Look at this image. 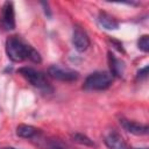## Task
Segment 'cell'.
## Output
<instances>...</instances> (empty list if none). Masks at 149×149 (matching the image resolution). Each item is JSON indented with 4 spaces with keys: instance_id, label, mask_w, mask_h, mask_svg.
Listing matches in <instances>:
<instances>
[{
    "instance_id": "277c9868",
    "label": "cell",
    "mask_w": 149,
    "mask_h": 149,
    "mask_svg": "<svg viewBox=\"0 0 149 149\" xmlns=\"http://www.w3.org/2000/svg\"><path fill=\"white\" fill-rule=\"evenodd\" d=\"M0 28L3 31H10L15 28V10L10 1H6L0 9Z\"/></svg>"
},
{
    "instance_id": "8fae6325",
    "label": "cell",
    "mask_w": 149,
    "mask_h": 149,
    "mask_svg": "<svg viewBox=\"0 0 149 149\" xmlns=\"http://www.w3.org/2000/svg\"><path fill=\"white\" fill-rule=\"evenodd\" d=\"M38 133V129L30 125H19L16 128V135L23 139H31Z\"/></svg>"
},
{
    "instance_id": "3957f363",
    "label": "cell",
    "mask_w": 149,
    "mask_h": 149,
    "mask_svg": "<svg viewBox=\"0 0 149 149\" xmlns=\"http://www.w3.org/2000/svg\"><path fill=\"white\" fill-rule=\"evenodd\" d=\"M113 74L107 71H97L87 76L84 81V88L88 91H102L111 86Z\"/></svg>"
},
{
    "instance_id": "9a60e30c",
    "label": "cell",
    "mask_w": 149,
    "mask_h": 149,
    "mask_svg": "<svg viewBox=\"0 0 149 149\" xmlns=\"http://www.w3.org/2000/svg\"><path fill=\"white\" fill-rule=\"evenodd\" d=\"M50 149H63V148H61V147H58V146H52Z\"/></svg>"
},
{
    "instance_id": "52a82bcc",
    "label": "cell",
    "mask_w": 149,
    "mask_h": 149,
    "mask_svg": "<svg viewBox=\"0 0 149 149\" xmlns=\"http://www.w3.org/2000/svg\"><path fill=\"white\" fill-rule=\"evenodd\" d=\"M104 141L108 149H130L126 143V141L122 139V136L115 130L108 132L105 135Z\"/></svg>"
},
{
    "instance_id": "ba28073f",
    "label": "cell",
    "mask_w": 149,
    "mask_h": 149,
    "mask_svg": "<svg viewBox=\"0 0 149 149\" xmlns=\"http://www.w3.org/2000/svg\"><path fill=\"white\" fill-rule=\"evenodd\" d=\"M120 125L125 130H127L134 135H146L149 129L147 125H142L136 121H130V120H126V119H121Z\"/></svg>"
},
{
    "instance_id": "9c48e42d",
    "label": "cell",
    "mask_w": 149,
    "mask_h": 149,
    "mask_svg": "<svg viewBox=\"0 0 149 149\" xmlns=\"http://www.w3.org/2000/svg\"><path fill=\"white\" fill-rule=\"evenodd\" d=\"M98 21H99L100 26L104 27V28L107 29V30H115V29L119 28V22H118V20H116L114 16L109 15L108 13L101 12V13L99 14V16H98Z\"/></svg>"
},
{
    "instance_id": "e0dca14e",
    "label": "cell",
    "mask_w": 149,
    "mask_h": 149,
    "mask_svg": "<svg viewBox=\"0 0 149 149\" xmlns=\"http://www.w3.org/2000/svg\"><path fill=\"white\" fill-rule=\"evenodd\" d=\"M139 149H147V148H139Z\"/></svg>"
},
{
    "instance_id": "6da1fadb",
    "label": "cell",
    "mask_w": 149,
    "mask_h": 149,
    "mask_svg": "<svg viewBox=\"0 0 149 149\" xmlns=\"http://www.w3.org/2000/svg\"><path fill=\"white\" fill-rule=\"evenodd\" d=\"M6 52L10 61L13 62H22L24 59H29L34 63H41L40 54L28 43H26L21 37L13 35L9 36L6 41Z\"/></svg>"
},
{
    "instance_id": "5bb4252c",
    "label": "cell",
    "mask_w": 149,
    "mask_h": 149,
    "mask_svg": "<svg viewBox=\"0 0 149 149\" xmlns=\"http://www.w3.org/2000/svg\"><path fill=\"white\" fill-rule=\"evenodd\" d=\"M148 72V66H146V68H143L142 70H140L139 71V73H137V78H140V79H144V78H147V73Z\"/></svg>"
},
{
    "instance_id": "2e32d148",
    "label": "cell",
    "mask_w": 149,
    "mask_h": 149,
    "mask_svg": "<svg viewBox=\"0 0 149 149\" xmlns=\"http://www.w3.org/2000/svg\"><path fill=\"white\" fill-rule=\"evenodd\" d=\"M3 149H15V148H13V147H7V148H3Z\"/></svg>"
},
{
    "instance_id": "30bf717a",
    "label": "cell",
    "mask_w": 149,
    "mask_h": 149,
    "mask_svg": "<svg viewBox=\"0 0 149 149\" xmlns=\"http://www.w3.org/2000/svg\"><path fill=\"white\" fill-rule=\"evenodd\" d=\"M108 59H109V66H111V73L113 76L121 77L125 72V63L120 59H118L111 52L108 54Z\"/></svg>"
},
{
    "instance_id": "5b68a950",
    "label": "cell",
    "mask_w": 149,
    "mask_h": 149,
    "mask_svg": "<svg viewBox=\"0 0 149 149\" xmlns=\"http://www.w3.org/2000/svg\"><path fill=\"white\" fill-rule=\"evenodd\" d=\"M50 77L62 81H73L78 78V72L71 69H64L58 65H51L48 70Z\"/></svg>"
},
{
    "instance_id": "4fadbf2b",
    "label": "cell",
    "mask_w": 149,
    "mask_h": 149,
    "mask_svg": "<svg viewBox=\"0 0 149 149\" xmlns=\"http://www.w3.org/2000/svg\"><path fill=\"white\" fill-rule=\"evenodd\" d=\"M137 45H139L140 50H142L143 52H148L149 51V36L148 35L141 36L137 42Z\"/></svg>"
},
{
    "instance_id": "7a4b0ae2",
    "label": "cell",
    "mask_w": 149,
    "mask_h": 149,
    "mask_svg": "<svg viewBox=\"0 0 149 149\" xmlns=\"http://www.w3.org/2000/svg\"><path fill=\"white\" fill-rule=\"evenodd\" d=\"M17 72L28 83H30L34 87H36V88H38V90H41L43 92H47V93L52 92V87L50 86L49 81L47 80L45 76L42 72H40V71H37V70H35V69H33L30 66L20 68L17 70Z\"/></svg>"
},
{
    "instance_id": "7c38bea8",
    "label": "cell",
    "mask_w": 149,
    "mask_h": 149,
    "mask_svg": "<svg viewBox=\"0 0 149 149\" xmlns=\"http://www.w3.org/2000/svg\"><path fill=\"white\" fill-rule=\"evenodd\" d=\"M72 139H73V141H76V142H78V143H80V144H84V146H88V147H94V146H95L94 142H93L90 137H87L86 135L80 134V133L73 134V135H72Z\"/></svg>"
},
{
    "instance_id": "8992f818",
    "label": "cell",
    "mask_w": 149,
    "mask_h": 149,
    "mask_svg": "<svg viewBox=\"0 0 149 149\" xmlns=\"http://www.w3.org/2000/svg\"><path fill=\"white\" fill-rule=\"evenodd\" d=\"M72 43L77 51H85L90 47V37L87 33L79 26H76L73 28L72 33Z\"/></svg>"
}]
</instances>
